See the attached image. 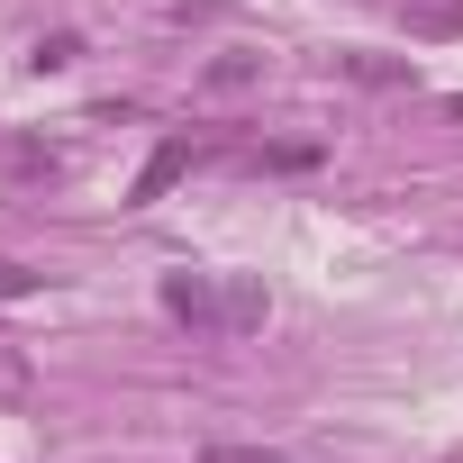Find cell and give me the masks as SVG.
I'll list each match as a JSON object with an SVG mask.
<instances>
[{
  "label": "cell",
  "instance_id": "6da1fadb",
  "mask_svg": "<svg viewBox=\"0 0 463 463\" xmlns=\"http://www.w3.org/2000/svg\"><path fill=\"white\" fill-rule=\"evenodd\" d=\"M164 309L191 336H227V282H209V273H164Z\"/></svg>",
  "mask_w": 463,
  "mask_h": 463
},
{
  "label": "cell",
  "instance_id": "7a4b0ae2",
  "mask_svg": "<svg viewBox=\"0 0 463 463\" xmlns=\"http://www.w3.org/2000/svg\"><path fill=\"white\" fill-rule=\"evenodd\" d=\"M182 173H191V137H164V146L146 155V173H137V191H128V200H137V209H155V200H164Z\"/></svg>",
  "mask_w": 463,
  "mask_h": 463
},
{
  "label": "cell",
  "instance_id": "3957f363",
  "mask_svg": "<svg viewBox=\"0 0 463 463\" xmlns=\"http://www.w3.org/2000/svg\"><path fill=\"white\" fill-rule=\"evenodd\" d=\"M264 309H273V300H264V282H255V273H227V336L264 327Z\"/></svg>",
  "mask_w": 463,
  "mask_h": 463
},
{
  "label": "cell",
  "instance_id": "277c9868",
  "mask_svg": "<svg viewBox=\"0 0 463 463\" xmlns=\"http://www.w3.org/2000/svg\"><path fill=\"white\" fill-rule=\"evenodd\" d=\"M37 400V364H28V345H0V409H28Z\"/></svg>",
  "mask_w": 463,
  "mask_h": 463
},
{
  "label": "cell",
  "instance_id": "5b68a950",
  "mask_svg": "<svg viewBox=\"0 0 463 463\" xmlns=\"http://www.w3.org/2000/svg\"><path fill=\"white\" fill-rule=\"evenodd\" d=\"M336 64H345V82H373V91L409 82V64H400V55H336Z\"/></svg>",
  "mask_w": 463,
  "mask_h": 463
},
{
  "label": "cell",
  "instance_id": "8992f818",
  "mask_svg": "<svg viewBox=\"0 0 463 463\" xmlns=\"http://www.w3.org/2000/svg\"><path fill=\"white\" fill-rule=\"evenodd\" d=\"M409 28H418V37H463V0H418Z\"/></svg>",
  "mask_w": 463,
  "mask_h": 463
},
{
  "label": "cell",
  "instance_id": "52a82bcc",
  "mask_svg": "<svg viewBox=\"0 0 463 463\" xmlns=\"http://www.w3.org/2000/svg\"><path fill=\"white\" fill-rule=\"evenodd\" d=\"M37 73H64V64H82V37L73 28H55V37H37V55H28Z\"/></svg>",
  "mask_w": 463,
  "mask_h": 463
},
{
  "label": "cell",
  "instance_id": "ba28073f",
  "mask_svg": "<svg viewBox=\"0 0 463 463\" xmlns=\"http://www.w3.org/2000/svg\"><path fill=\"white\" fill-rule=\"evenodd\" d=\"M200 463H291V454H273V445H200Z\"/></svg>",
  "mask_w": 463,
  "mask_h": 463
},
{
  "label": "cell",
  "instance_id": "9c48e42d",
  "mask_svg": "<svg viewBox=\"0 0 463 463\" xmlns=\"http://www.w3.org/2000/svg\"><path fill=\"white\" fill-rule=\"evenodd\" d=\"M28 291H37V273H28V264H0V300H28Z\"/></svg>",
  "mask_w": 463,
  "mask_h": 463
}]
</instances>
